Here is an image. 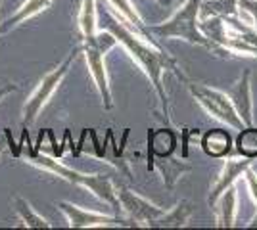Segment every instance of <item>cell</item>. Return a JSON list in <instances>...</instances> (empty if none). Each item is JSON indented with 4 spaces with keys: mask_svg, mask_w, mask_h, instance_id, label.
<instances>
[{
    "mask_svg": "<svg viewBox=\"0 0 257 230\" xmlns=\"http://www.w3.org/2000/svg\"><path fill=\"white\" fill-rule=\"evenodd\" d=\"M204 0H184L179 10L173 14L167 22L158 23V25H148L146 31L152 33L160 41H171V39H179L194 46H204L209 52H221L219 46L209 41L202 29H200V10H202Z\"/></svg>",
    "mask_w": 257,
    "mask_h": 230,
    "instance_id": "3",
    "label": "cell"
},
{
    "mask_svg": "<svg viewBox=\"0 0 257 230\" xmlns=\"http://www.w3.org/2000/svg\"><path fill=\"white\" fill-rule=\"evenodd\" d=\"M244 178H246L247 188H249V194H251L253 201L257 203V173L251 169V167H247L246 173H244ZM249 226H251V228H257V215L253 217V220L249 222Z\"/></svg>",
    "mask_w": 257,
    "mask_h": 230,
    "instance_id": "22",
    "label": "cell"
},
{
    "mask_svg": "<svg viewBox=\"0 0 257 230\" xmlns=\"http://www.w3.org/2000/svg\"><path fill=\"white\" fill-rule=\"evenodd\" d=\"M251 161L253 159H249V157H236V159H228L225 161V167H223V171L219 173L217 176V180L213 182V186L209 190V196H207V203H209V207H213L215 201L219 199V196L225 192L226 188L234 186V182L240 178V176H244L247 167H251Z\"/></svg>",
    "mask_w": 257,
    "mask_h": 230,
    "instance_id": "10",
    "label": "cell"
},
{
    "mask_svg": "<svg viewBox=\"0 0 257 230\" xmlns=\"http://www.w3.org/2000/svg\"><path fill=\"white\" fill-rule=\"evenodd\" d=\"M238 18L257 29V0H238Z\"/></svg>",
    "mask_w": 257,
    "mask_h": 230,
    "instance_id": "20",
    "label": "cell"
},
{
    "mask_svg": "<svg viewBox=\"0 0 257 230\" xmlns=\"http://www.w3.org/2000/svg\"><path fill=\"white\" fill-rule=\"evenodd\" d=\"M79 54H81V44H77L60 66L54 67L52 71H48V73L39 81L37 88L33 90L31 96L25 100V104H23V110H22L23 129H29L33 123L39 119V115L43 113V110L46 108V104H48L50 98L54 96V92H56V90L60 88V85L64 83L65 75H67L69 69H71V64L75 62Z\"/></svg>",
    "mask_w": 257,
    "mask_h": 230,
    "instance_id": "5",
    "label": "cell"
},
{
    "mask_svg": "<svg viewBox=\"0 0 257 230\" xmlns=\"http://www.w3.org/2000/svg\"><path fill=\"white\" fill-rule=\"evenodd\" d=\"M188 90L192 94V98L202 106L207 115H211L213 119L225 123L228 127H232L236 131H242L246 125L242 117L238 115L232 100L228 98L226 92H221L217 88H211L202 83H188Z\"/></svg>",
    "mask_w": 257,
    "mask_h": 230,
    "instance_id": "6",
    "label": "cell"
},
{
    "mask_svg": "<svg viewBox=\"0 0 257 230\" xmlns=\"http://www.w3.org/2000/svg\"><path fill=\"white\" fill-rule=\"evenodd\" d=\"M117 197L119 209L125 213L131 226H137V228H142V226L152 228V224L165 213V207H160L158 203L128 190L127 186H117Z\"/></svg>",
    "mask_w": 257,
    "mask_h": 230,
    "instance_id": "7",
    "label": "cell"
},
{
    "mask_svg": "<svg viewBox=\"0 0 257 230\" xmlns=\"http://www.w3.org/2000/svg\"><path fill=\"white\" fill-rule=\"evenodd\" d=\"M215 217H217V226L219 228H232L236 222V213H238V194L236 188L230 186L219 196L215 201Z\"/></svg>",
    "mask_w": 257,
    "mask_h": 230,
    "instance_id": "12",
    "label": "cell"
},
{
    "mask_svg": "<svg viewBox=\"0 0 257 230\" xmlns=\"http://www.w3.org/2000/svg\"><path fill=\"white\" fill-rule=\"evenodd\" d=\"M228 98L232 100L238 115L242 117L246 127H253V96H251V71L246 69L240 79L226 90Z\"/></svg>",
    "mask_w": 257,
    "mask_h": 230,
    "instance_id": "9",
    "label": "cell"
},
{
    "mask_svg": "<svg viewBox=\"0 0 257 230\" xmlns=\"http://www.w3.org/2000/svg\"><path fill=\"white\" fill-rule=\"evenodd\" d=\"M98 27L113 35L119 46H123V50L131 56V60L142 69V73L152 83V87L160 98L165 121L169 123V100H167V92L163 87V75L167 71H173L177 77L184 79L177 62L167 54V50H163V46L156 41L154 35L135 29L125 20H121L111 8H106L102 12V23Z\"/></svg>",
    "mask_w": 257,
    "mask_h": 230,
    "instance_id": "1",
    "label": "cell"
},
{
    "mask_svg": "<svg viewBox=\"0 0 257 230\" xmlns=\"http://www.w3.org/2000/svg\"><path fill=\"white\" fill-rule=\"evenodd\" d=\"M29 146V144H27ZM25 144H20V155L23 152V159L29 165L41 169V171H46V173H52L58 178H62L69 184H75V186H81L88 190L92 196H96L100 201H104L106 205L113 209V211H119V197H117V186L113 184V180L107 175H100V173H81L77 169H71L65 163H62L60 159H56L52 155H46V153H41L39 150H31L27 148Z\"/></svg>",
    "mask_w": 257,
    "mask_h": 230,
    "instance_id": "2",
    "label": "cell"
},
{
    "mask_svg": "<svg viewBox=\"0 0 257 230\" xmlns=\"http://www.w3.org/2000/svg\"><path fill=\"white\" fill-rule=\"evenodd\" d=\"M12 207H14V213L18 215V219L22 220L23 226H27V228H52V224L44 219L43 215H39L35 207L29 203V199H25L23 196H14Z\"/></svg>",
    "mask_w": 257,
    "mask_h": 230,
    "instance_id": "15",
    "label": "cell"
},
{
    "mask_svg": "<svg viewBox=\"0 0 257 230\" xmlns=\"http://www.w3.org/2000/svg\"><path fill=\"white\" fill-rule=\"evenodd\" d=\"M202 148L211 157H226L232 152V138L226 131L211 129L202 136Z\"/></svg>",
    "mask_w": 257,
    "mask_h": 230,
    "instance_id": "14",
    "label": "cell"
},
{
    "mask_svg": "<svg viewBox=\"0 0 257 230\" xmlns=\"http://www.w3.org/2000/svg\"><path fill=\"white\" fill-rule=\"evenodd\" d=\"M52 0H25L18 10L12 14L10 18H6L4 22L0 23V37H4L6 33H10L12 29H16L18 25L25 23L27 20H31L35 16L43 14L50 8Z\"/></svg>",
    "mask_w": 257,
    "mask_h": 230,
    "instance_id": "11",
    "label": "cell"
},
{
    "mask_svg": "<svg viewBox=\"0 0 257 230\" xmlns=\"http://www.w3.org/2000/svg\"><path fill=\"white\" fill-rule=\"evenodd\" d=\"M113 46H117L115 37L104 31V29H100L92 39H85L81 43V54L85 56L88 73L94 81V87H96L98 94L102 98V106L106 111L113 110V94H111L106 67V54Z\"/></svg>",
    "mask_w": 257,
    "mask_h": 230,
    "instance_id": "4",
    "label": "cell"
},
{
    "mask_svg": "<svg viewBox=\"0 0 257 230\" xmlns=\"http://www.w3.org/2000/svg\"><path fill=\"white\" fill-rule=\"evenodd\" d=\"M58 209L67 219L69 228H109V226H131L127 219L117 215H104L98 211H88L71 203V201H58Z\"/></svg>",
    "mask_w": 257,
    "mask_h": 230,
    "instance_id": "8",
    "label": "cell"
},
{
    "mask_svg": "<svg viewBox=\"0 0 257 230\" xmlns=\"http://www.w3.org/2000/svg\"><path fill=\"white\" fill-rule=\"evenodd\" d=\"M2 2H4V0H0V6H2Z\"/></svg>",
    "mask_w": 257,
    "mask_h": 230,
    "instance_id": "26",
    "label": "cell"
},
{
    "mask_svg": "<svg viewBox=\"0 0 257 230\" xmlns=\"http://www.w3.org/2000/svg\"><path fill=\"white\" fill-rule=\"evenodd\" d=\"M163 161H160V165L165 167V171H163V180L167 182V186L173 188V182H171V176L177 180L179 176H182L184 171H190V167L188 165H182V163H177V161H173V159H167V157H161Z\"/></svg>",
    "mask_w": 257,
    "mask_h": 230,
    "instance_id": "21",
    "label": "cell"
},
{
    "mask_svg": "<svg viewBox=\"0 0 257 230\" xmlns=\"http://www.w3.org/2000/svg\"><path fill=\"white\" fill-rule=\"evenodd\" d=\"M202 8H207L211 16H221V18H232L238 16V0H207L202 4Z\"/></svg>",
    "mask_w": 257,
    "mask_h": 230,
    "instance_id": "19",
    "label": "cell"
},
{
    "mask_svg": "<svg viewBox=\"0 0 257 230\" xmlns=\"http://www.w3.org/2000/svg\"><path fill=\"white\" fill-rule=\"evenodd\" d=\"M77 25H79L83 41L85 39H92L100 31V27H98L96 0H81V8H79V16H77Z\"/></svg>",
    "mask_w": 257,
    "mask_h": 230,
    "instance_id": "16",
    "label": "cell"
},
{
    "mask_svg": "<svg viewBox=\"0 0 257 230\" xmlns=\"http://www.w3.org/2000/svg\"><path fill=\"white\" fill-rule=\"evenodd\" d=\"M156 2H158V4H161V6H167L171 0H156Z\"/></svg>",
    "mask_w": 257,
    "mask_h": 230,
    "instance_id": "25",
    "label": "cell"
},
{
    "mask_svg": "<svg viewBox=\"0 0 257 230\" xmlns=\"http://www.w3.org/2000/svg\"><path fill=\"white\" fill-rule=\"evenodd\" d=\"M192 213H194L192 203L186 201V199H182L175 207L165 209V213L152 224V228H182V226L188 224Z\"/></svg>",
    "mask_w": 257,
    "mask_h": 230,
    "instance_id": "13",
    "label": "cell"
},
{
    "mask_svg": "<svg viewBox=\"0 0 257 230\" xmlns=\"http://www.w3.org/2000/svg\"><path fill=\"white\" fill-rule=\"evenodd\" d=\"M16 90H18V87H16V85H6V87H2V88H0V102L6 98L10 92H16Z\"/></svg>",
    "mask_w": 257,
    "mask_h": 230,
    "instance_id": "23",
    "label": "cell"
},
{
    "mask_svg": "<svg viewBox=\"0 0 257 230\" xmlns=\"http://www.w3.org/2000/svg\"><path fill=\"white\" fill-rule=\"evenodd\" d=\"M236 152L244 157L255 159L257 157V129L255 127H244L240 131L238 142H236Z\"/></svg>",
    "mask_w": 257,
    "mask_h": 230,
    "instance_id": "18",
    "label": "cell"
},
{
    "mask_svg": "<svg viewBox=\"0 0 257 230\" xmlns=\"http://www.w3.org/2000/svg\"><path fill=\"white\" fill-rule=\"evenodd\" d=\"M107 4H109V8L115 12L121 20H125L128 25H133V27L139 29V31L148 33V31H146V25H144V20L140 18V14L137 12V8L133 6L131 0H107Z\"/></svg>",
    "mask_w": 257,
    "mask_h": 230,
    "instance_id": "17",
    "label": "cell"
},
{
    "mask_svg": "<svg viewBox=\"0 0 257 230\" xmlns=\"http://www.w3.org/2000/svg\"><path fill=\"white\" fill-rule=\"evenodd\" d=\"M8 148H10V142H8V136L4 134V138H0V155L6 152Z\"/></svg>",
    "mask_w": 257,
    "mask_h": 230,
    "instance_id": "24",
    "label": "cell"
}]
</instances>
